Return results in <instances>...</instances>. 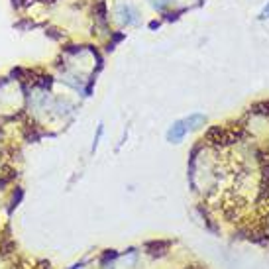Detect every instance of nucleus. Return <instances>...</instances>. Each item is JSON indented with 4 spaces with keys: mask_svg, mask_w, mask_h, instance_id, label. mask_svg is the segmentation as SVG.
<instances>
[{
    "mask_svg": "<svg viewBox=\"0 0 269 269\" xmlns=\"http://www.w3.org/2000/svg\"><path fill=\"white\" fill-rule=\"evenodd\" d=\"M204 118L201 116V114H193V116H189V118H185V120H179V122H175V126L169 130V134L167 137L171 139V141H179L183 135L187 134V130L191 128V124H195V122H202Z\"/></svg>",
    "mask_w": 269,
    "mask_h": 269,
    "instance_id": "1",
    "label": "nucleus"
}]
</instances>
